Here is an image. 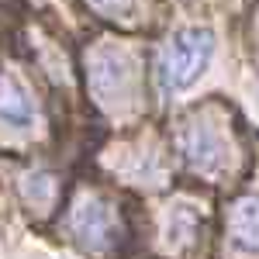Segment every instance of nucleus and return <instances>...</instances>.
Masks as SVG:
<instances>
[{
    "label": "nucleus",
    "instance_id": "9",
    "mask_svg": "<svg viewBox=\"0 0 259 259\" xmlns=\"http://www.w3.org/2000/svg\"><path fill=\"white\" fill-rule=\"evenodd\" d=\"M90 4V11H97L100 18H132V11H135V0H87Z\"/></svg>",
    "mask_w": 259,
    "mask_h": 259
},
{
    "label": "nucleus",
    "instance_id": "7",
    "mask_svg": "<svg viewBox=\"0 0 259 259\" xmlns=\"http://www.w3.org/2000/svg\"><path fill=\"white\" fill-rule=\"evenodd\" d=\"M21 190H24V197L31 200V204H49V200L56 197V180L49 177V173H35V177H24Z\"/></svg>",
    "mask_w": 259,
    "mask_h": 259
},
{
    "label": "nucleus",
    "instance_id": "2",
    "mask_svg": "<svg viewBox=\"0 0 259 259\" xmlns=\"http://www.w3.org/2000/svg\"><path fill=\"white\" fill-rule=\"evenodd\" d=\"M87 87L104 111H121L135 97V66L121 49L100 45L87 56Z\"/></svg>",
    "mask_w": 259,
    "mask_h": 259
},
{
    "label": "nucleus",
    "instance_id": "3",
    "mask_svg": "<svg viewBox=\"0 0 259 259\" xmlns=\"http://www.w3.org/2000/svg\"><path fill=\"white\" fill-rule=\"evenodd\" d=\"M69 228L73 235L80 239V245L94 249V252H104L118 242V221H114V211L104 204L100 197H80L73 204V214H69Z\"/></svg>",
    "mask_w": 259,
    "mask_h": 259
},
{
    "label": "nucleus",
    "instance_id": "5",
    "mask_svg": "<svg viewBox=\"0 0 259 259\" xmlns=\"http://www.w3.org/2000/svg\"><path fill=\"white\" fill-rule=\"evenodd\" d=\"M228 235L235 242V249L259 256V197L245 194L228 207Z\"/></svg>",
    "mask_w": 259,
    "mask_h": 259
},
{
    "label": "nucleus",
    "instance_id": "1",
    "mask_svg": "<svg viewBox=\"0 0 259 259\" xmlns=\"http://www.w3.org/2000/svg\"><path fill=\"white\" fill-rule=\"evenodd\" d=\"M214 56V35L207 28H183L162 45L156 59V80L166 94H180L204 76Z\"/></svg>",
    "mask_w": 259,
    "mask_h": 259
},
{
    "label": "nucleus",
    "instance_id": "8",
    "mask_svg": "<svg viewBox=\"0 0 259 259\" xmlns=\"http://www.w3.org/2000/svg\"><path fill=\"white\" fill-rule=\"evenodd\" d=\"M197 232V218L190 207H177L169 214V242H190Z\"/></svg>",
    "mask_w": 259,
    "mask_h": 259
},
{
    "label": "nucleus",
    "instance_id": "6",
    "mask_svg": "<svg viewBox=\"0 0 259 259\" xmlns=\"http://www.w3.org/2000/svg\"><path fill=\"white\" fill-rule=\"evenodd\" d=\"M0 121L11 128H28L35 121V107H31L28 90L7 69H0Z\"/></svg>",
    "mask_w": 259,
    "mask_h": 259
},
{
    "label": "nucleus",
    "instance_id": "4",
    "mask_svg": "<svg viewBox=\"0 0 259 259\" xmlns=\"http://www.w3.org/2000/svg\"><path fill=\"white\" fill-rule=\"evenodd\" d=\"M180 152L187 166H194L200 173H214L221 162H225V142L214 132V124L207 121H190L180 135Z\"/></svg>",
    "mask_w": 259,
    "mask_h": 259
}]
</instances>
